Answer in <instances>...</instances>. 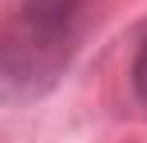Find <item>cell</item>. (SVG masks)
I'll use <instances>...</instances> for the list:
<instances>
[{
  "instance_id": "6da1fadb",
  "label": "cell",
  "mask_w": 147,
  "mask_h": 143,
  "mask_svg": "<svg viewBox=\"0 0 147 143\" xmlns=\"http://www.w3.org/2000/svg\"><path fill=\"white\" fill-rule=\"evenodd\" d=\"M131 88H135V95L147 103V40L139 44V52H135V64H131Z\"/></svg>"
}]
</instances>
